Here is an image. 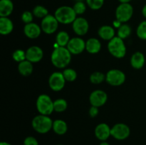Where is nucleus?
Instances as JSON below:
<instances>
[{
	"label": "nucleus",
	"mask_w": 146,
	"mask_h": 145,
	"mask_svg": "<svg viewBox=\"0 0 146 145\" xmlns=\"http://www.w3.org/2000/svg\"><path fill=\"white\" fill-rule=\"evenodd\" d=\"M51 63L57 68H65L71 61V53L66 47L58 46L53 51Z\"/></svg>",
	"instance_id": "f257e3e1"
},
{
	"label": "nucleus",
	"mask_w": 146,
	"mask_h": 145,
	"mask_svg": "<svg viewBox=\"0 0 146 145\" xmlns=\"http://www.w3.org/2000/svg\"><path fill=\"white\" fill-rule=\"evenodd\" d=\"M52 119L48 115H39L34 117L31 125L34 130L39 134L48 133L53 127Z\"/></svg>",
	"instance_id": "f03ea898"
},
{
	"label": "nucleus",
	"mask_w": 146,
	"mask_h": 145,
	"mask_svg": "<svg viewBox=\"0 0 146 145\" xmlns=\"http://www.w3.org/2000/svg\"><path fill=\"white\" fill-rule=\"evenodd\" d=\"M76 15L73 7L68 6L58 7L54 13V16L58 20V23L63 24H73L77 18Z\"/></svg>",
	"instance_id": "7ed1b4c3"
},
{
	"label": "nucleus",
	"mask_w": 146,
	"mask_h": 145,
	"mask_svg": "<svg viewBox=\"0 0 146 145\" xmlns=\"http://www.w3.org/2000/svg\"><path fill=\"white\" fill-rule=\"evenodd\" d=\"M108 49L110 53L116 58H122L126 54V47L123 39L118 36H115L109 41Z\"/></svg>",
	"instance_id": "20e7f679"
},
{
	"label": "nucleus",
	"mask_w": 146,
	"mask_h": 145,
	"mask_svg": "<svg viewBox=\"0 0 146 145\" xmlns=\"http://www.w3.org/2000/svg\"><path fill=\"white\" fill-rule=\"evenodd\" d=\"M36 109L40 115H50L54 111V102L51 98L46 94H42L36 100Z\"/></svg>",
	"instance_id": "39448f33"
},
{
	"label": "nucleus",
	"mask_w": 146,
	"mask_h": 145,
	"mask_svg": "<svg viewBox=\"0 0 146 145\" xmlns=\"http://www.w3.org/2000/svg\"><path fill=\"white\" fill-rule=\"evenodd\" d=\"M133 14V8L130 3H121L115 10V17L122 24L129 21Z\"/></svg>",
	"instance_id": "423d86ee"
},
{
	"label": "nucleus",
	"mask_w": 146,
	"mask_h": 145,
	"mask_svg": "<svg viewBox=\"0 0 146 145\" xmlns=\"http://www.w3.org/2000/svg\"><path fill=\"white\" fill-rule=\"evenodd\" d=\"M106 80L112 86H120L125 81V75L120 70H110L106 75Z\"/></svg>",
	"instance_id": "0eeeda50"
},
{
	"label": "nucleus",
	"mask_w": 146,
	"mask_h": 145,
	"mask_svg": "<svg viewBox=\"0 0 146 145\" xmlns=\"http://www.w3.org/2000/svg\"><path fill=\"white\" fill-rule=\"evenodd\" d=\"M58 24L59 23L55 16L48 14L42 18L41 23V30L46 34H52L58 29Z\"/></svg>",
	"instance_id": "6e6552de"
},
{
	"label": "nucleus",
	"mask_w": 146,
	"mask_h": 145,
	"mask_svg": "<svg viewBox=\"0 0 146 145\" xmlns=\"http://www.w3.org/2000/svg\"><path fill=\"white\" fill-rule=\"evenodd\" d=\"M131 129L129 127L123 123L115 124L111 129V134L117 140H124L130 136Z\"/></svg>",
	"instance_id": "1a4fd4ad"
},
{
	"label": "nucleus",
	"mask_w": 146,
	"mask_h": 145,
	"mask_svg": "<svg viewBox=\"0 0 146 145\" xmlns=\"http://www.w3.org/2000/svg\"><path fill=\"white\" fill-rule=\"evenodd\" d=\"M66 81L62 72H54L48 78V85L52 90L58 92L64 88Z\"/></svg>",
	"instance_id": "9d476101"
},
{
	"label": "nucleus",
	"mask_w": 146,
	"mask_h": 145,
	"mask_svg": "<svg viewBox=\"0 0 146 145\" xmlns=\"http://www.w3.org/2000/svg\"><path fill=\"white\" fill-rule=\"evenodd\" d=\"M108 100L106 92L101 90L93 91L89 96V102L92 106L100 107L106 104Z\"/></svg>",
	"instance_id": "9b49d317"
},
{
	"label": "nucleus",
	"mask_w": 146,
	"mask_h": 145,
	"mask_svg": "<svg viewBox=\"0 0 146 145\" xmlns=\"http://www.w3.org/2000/svg\"><path fill=\"white\" fill-rule=\"evenodd\" d=\"M66 48L71 54L78 55L86 49V42L80 37H75L70 39Z\"/></svg>",
	"instance_id": "f8f14e48"
},
{
	"label": "nucleus",
	"mask_w": 146,
	"mask_h": 145,
	"mask_svg": "<svg viewBox=\"0 0 146 145\" xmlns=\"http://www.w3.org/2000/svg\"><path fill=\"white\" fill-rule=\"evenodd\" d=\"M73 30L78 36H84L88 33L89 24L88 21L83 17H78L72 24Z\"/></svg>",
	"instance_id": "ddd939ff"
},
{
	"label": "nucleus",
	"mask_w": 146,
	"mask_h": 145,
	"mask_svg": "<svg viewBox=\"0 0 146 145\" xmlns=\"http://www.w3.org/2000/svg\"><path fill=\"white\" fill-rule=\"evenodd\" d=\"M26 56H27V60L31 62L32 63H38L42 59L44 56V52L43 50L40 47L34 45L31 46L26 51Z\"/></svg>",
	"instance_id": "4468645a"
},
{
	"label": "nucleus",
	"mask_w": 146,
	"mask_h": 145,
	"mask_svg": "<svg viewBox=\"0 0 146 145\" xmlns=\"http://www.w3.org/2000/svg\"><path fill=\"white\" fill-rule=\"evenodd\" d=\"M111 128L107 124H99L96 127L94 131L96 137L101 142H106L111 136Z\"/></svg>",
	"instance_id": "2eb2a0df"
},
{
	"label": "nucleus",
	"mask_w": 146,
	"mask_h": 145,
	"mask_svg": "<svg viewBox=\"0 0 146 145\" xmlns=\"http://www.w3.org/2000/svg\"><path fill=\"white\" fill-rule=\"evenodd\" d=\"M41 28L35 23H30L26 24L24 28V32L26 36L31 39L37 38L41 33Z\"/></svg>",
	"instance_id": "dca6fc26"
},
{
	"label": "nucleus",
	"mask_w": 146,
	"mask_h": 145,
	"mask_svg": "<svg viewBox=\"0 0 146 145\" xmlns=\"http://www.w3.org/2000/svg\"><path fill=\"white\" fill-rule=\"evenodd\" d=\"M14 29V24L8 17H0V34L7 36L11 34Z\"/></svg>",
	"instance_id": "f3484780"
},
{
	"label": "nucleus",
	"mask_w": 146,
	"mask_h": 145,
	"mask_svg": "<svg viewBox=\"0 0 146 145\" xmlns=\"http://www.w3.org/2000/svg\"><path fill=\"white\" fill-rule=\"evenodd\" d=\"M98 34L100 38L103 40L109 41L115 37V30L111 26L104 25L100 27Z\"/></svg>",
	"instance_id": "a211bd4d"
},
{
	"label": "nucleus",
	"mask_w": 146,
	"mask_h": 145,
	"mask_svg": "<svg viewBox=\"0 0 146 145\" xmlns=\"http://www.w3.org/2000/svg\"><path fill=\"white\" fill-rule=\"evenodd\" d=\"M145 63V58L143 53L141 52H135L133 54L131 58V64L135 69H141L144 66Z\"/></svg>",
	"instance_id": "6ab92c4d"
},
{
	"label": "nucleus",
	"mask_w": 146,
	"mask_h": 145,
	"mask_svg": "<svg viewBox=\"0 0 146 145\" xmlns=\"http://www.w3.org/2000/svg\"><path fill=\"white\" fill-rule=\"evenodd\" d=\"M14 4L11 0H1L0 1V16L8 17L13 12Z\"/></svg>",
	"instance_id": "aec40b11"
},
{
	"label": "nucleus",
	"mask_w": 146,
	"mask_h": 145,
	"mask_svg": "<svg viewBox=\"0 0 146 145\" xmlns=\"http://www.w3.org/2000/svg\"><path fill=\"white\" fill-rule=\"evenodd\" d=\"M101 49V44L98 39L91 38L86 42V50L89 53L95 54L99 52Z\"/></svg>",
	"instance_id": "412c9836"
},
{
	"label": "nucleus",
	"mask_w": 146,
	"mask_h": 145,
	"mask_svg": "<svg viewBox=\"0 0 146 145\" xmlns=\"http://www.w3.org/2000/svg\"><path fill=\"white\" fill-rule=\"evenodd\" d=\"M33 64L32 63L29 61L28 60L22 61L21 63H19L18 71L21 75L23 76H29L31 75L33 72Z\"/></svg>",
	"instance_id": "4be33fe9"
},
{
	"label": "nucleus",
	"mask_w": 146,
	"mask_h": 145,
	"mask_svg": "<svg viewBox=\"0 0 146 145\" xmlns=\"http://www.w3.org/2000/svg\"><path fill=\"white\" fill-rule=\"evenodd\" d=\"M52 129L56 134L64 135L68 130V125L65 121L62 119H56L53 122Z\"/></svg>",
	"instance_id": "5701e85b"
},
{
	"label": "nucleus",
	"mask_w": 146,
	"mask_h": 145,
	"mask_svg": "<svg viewBox=\"0 0 146 145\" xmlns=\"http://www.w3.org/2000/svg\"><path fill=\"white\" fill-rule=\"evenodd\" d=\"M70 37L68 33L66 31H60L57 34L56 37V41L58 46L61 47H66L68 45V42L70 41Z\"/></svg>",
	"instance_id": "b1692460"
},
{
	"label": "nucleus",
	"mask_w": 146,
	"mask_h": 145,
	"mask_svg": "<svg viewBox=\"0 0 146 145\" xmlns=\"http://www.w3.org/2000/svg\"><path fill=\"white\" fill-rule=\"evenodd\" d=\"M131 34V28L128 24H123L119 28H118V33H117V36L122 39H125L128 38Z\"/></svg>",
	"instance_id": "393cba45"
},
{
	"label": "nucleus",
	"mask_w": 146,
	"mask_h": 145,
	"mask_svg": "<svg viewBox=\"0 0 146 145\" xmlns=\"http://www.w3.org/2000/svg\"><path fill=\"white\" fill-rule=\"evenodd\" d=\"M33 14L35 17L39 18H44V17L48 15V11L46 7L41 5L36 6L32 11Z\"/></svg>",
	"instance_id": "a878e982"
},
{
	"label": "nucleus",
	"mask_w": 146,
	"mask_h": 145,
	"mask_svg": "<svg viewBox=\"0 0 146 145\" xmlns=\"http://www.w3.org/2000/svg\"><path fill=\"white\" fill-rule=\"evenodd\" d=\"M68 104L66 100L60 98L54 101V109L55 112H63L67 109Z\"/></svg>",
	"instance_id": "bb28decb"
},
{
	"label": "nucleus",
	"mask_w": 146,
	"mask_h": 145,
	"mask_svg": "<svg viewBox=\"0 0 146 145\" xmlns=\"http://www.w3.org/2000/svg\"><path fill=\"white\" fill-rule=\"evenodd\" d=\"M106 80V75H104L103 72H94L90 75V81L92 82L93 84H101V82Z\"/></svg>",
	"instance_id": "cd10ccee"
},
{
	"label": "nucleus",
	"mask_w": 146,
	"mask_h": 145,
	"mask_svg": "<svg viewBox=\"0 0 146 145\" xmlns=\"http://www.w3.org/2000/svg\"><path fill=\"white\" fill-rule=\"evenodd\" d=\"M62 73L66 80L68 82H73L77 78V72L72 68H66Z\"/></svg>",
	"instance_id": "c85d7f7f"
},
{
	"label": "nucleus",
	"mask_w": 146,
	"mask_h": 145,
	"mask_svg": "<svg viewBox=\"0 0 146 145\" xmlns=\"http://www.w3.org/2000/svg\"><path fill=\"white\" fill-rule=\"evenodd\" d=\"M12 58L16 62L21 63L22 61L27 60L26 52L21 49H17L14 51L12 53Z\"/></svg>",
	"instance_id": "c756f323"
},
{
	"label": "nucleus",
	"mask_w": 146,
	"mask_h": 145,
	"mask_svg": "<svg viewBox=\"0 0 146 145\" xmlns=\"http://www.w3.org/2000/svg\"><path fill=\"white\" fill-rule=\"evenodd\" d=\"M137 36L142 40H146V21L141 22L136 30Z\"/></svg>",
	"instance_id": "7c9ffc66"
},
{
	"label": "nucleus",
	"mask_w": 146,
	"mask_h": 145,
	"mask_svg": "<svg viewBox=\"0 0 146 145\" xmlns=\"http://www.w3.org/2000/svg\"><path fill=\"white\" fill-rule=\"evenodd\" d=\"M86 4L93 10H98L103 7L104 0H86Z\"/></svg>",
	"instance_id": "2f4dec72"
},
{
	"label": "nucleus",
	"mask_w": 146,
	"mask_h": 145,
	"mask_svg": "<svg viewBox=\"0 0 146 145\" xmlns=\"http://www.w3.org/2000/svg\"><path fill=\"white\" fill-rule=\"evenodd\" d=\"M73 9H74L77 15H81V14H84L86 10V5L84 2L79 1L75 3V4L73 7Z\"/></svg>",
	"instance_id": "473e14b6"
},
{
	"label": "nucleus",
	"mask_w": 146,
	"mask_h": 145,
	"mask_svg": "<svg viewBox=\"0 0 146 145\" xmlns=\"http://www.w3.org/2000/svg\"><path fill=\"white\" fill-rule=\"evenodd\" d=\"M33 18H34V14L32 12L26 11L21 14V20L23 22L25 23L26 24L32 23Z\"/></svg>",
	"instance_id": "72a5a7b5"
},
{
	"label": "nucleus",
	"mask_w": 146,
	"mask_h": 145,
	"mask_svg": "<svg viewBox=\"0 0 146 145\" xmlns=\"http://www.w3.org/2000/svg\"><path fill=\"white\" fill-rule=\"evenodd\" d=\"M24 145H38V142L35 137L29 136L24 139Z\"/></svg>",
	"instance_id": "f704fd0d"
},
{
	"label": "nucleus",
	"mask_w": 146,
	"mask_h": 145,
	"mask_svg": "<svg viewBox=\"0 0 146 145\" xmlns=\"http://www.w3.org/2000/svg\"><path fill=\"white\" fill-rule=\"evenodd\" d=\"M88 113H89L90 117H96L98 114V107L92 106L89 109Z\"/></svg>",
	"instance_id": "c9c22d12"
},
{
	"label": "nucleus",
	"mask_w": 146,
	"mask_h": 145,
	"mask_svg": "<svg viewBox=\"0 0 146 145\" xmlns=\"http://www.w3.org/2000/svg\"><path fill=\"white\" fill-rule=\"evenodd\" d=\"M113 26L114 27H115V28H119L120 26H121V25H122V23L121 22H120L119 21H118V20H115V21H113Z\"/></svg>",
	"instance_id": "e433bc0d"
},
{
	"label": "nucleus",
	"mask_w": 146,
	"mask_h": 145,
	"mask_svg": "<svg viewBox=\"0 0 146 145\" xmlns=\"http://www.w3.org/2000/svg\"><path fill=\"white\" fill-rule=\"evenodd\" d=\"M142 14L143 15V16L146 18V4L144 5V7L142 9Z\"/></svg>",
	"instance_id": "4c0bfd02"
},
{
	"label": "nucleus",
	"mask_w": 146,
	"mask_h": 145,
	"mask_svg": "<svg viewBox=\"0 0 146 145\" xmlns=\"http://www.w3.org/2000/svg\"><path fill=\"white\" fill-rule=\"evenodd\" d=\"M0 145H11V144L10 143H9V142H1V143H0Z\"/></svg>",
	"instance_id": "58836bf2"
},
{
	"label": "nucleus",
	"mask_w": 146,
	"mask_h": 145,
	"mask_svg": "<svg viewBox=\"0 0 146 145\" xmlns=\"http://www.w3.org/2000/svg\"><path fill=\"white\" fill-rule=\"evenodd\" d=\"M121 3H129L131 0H118Z\"/></svg>",
	"instance_id": "ea45409f"
},
{
	"label": "nucleus",
	"mask_w": 146,
	"mask_h": 145,
	"mask_svg": "<svg viewBox=\"0 0 146 145\" xmlns=\"http://www.w3.org/2000/svg\"><path fill=\"white\" fill-rule=\"evenodd\" d=\"M99 145H110V144L107 142H102Z\"/></svg>",
	"instance_id": "a19ab883"
},
{
	"label": "nucleus",
	"mask_w": 146,
	"mask_h": 145,
	"mask_svg": "<svg viewBox=\"0 0 146 145\" xmlns=\"http://www.w3.org/2000/svg\"><path fill=\"white\" fill-rule=\"evenodd\" d=\"M57 145H64V144H57Z\"/></svg>",
	"instance_id": "79ce46f5"
}]
</instances>
